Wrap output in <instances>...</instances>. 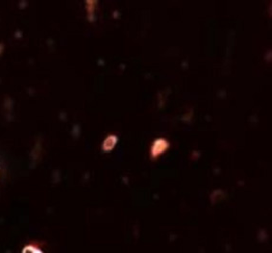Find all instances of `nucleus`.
Wrapping results in <instances>:
<instances>
[{
	"mask_svg": "<svg viewBox=\"0 0 272 253\" xmlns=\"http://www.w3.org/2000/svg\"><path fill=\"white\" fill-rule=\"evenodd\" d=\"M169 148V142H167L164 139H158L156 140L151 148L152 157L156 158L158 156L161 155L164 152L166 151Z\"/></svg>",
	"mask_w": 272,
	"mask_h": 253,
	"instance_id": "f257e3e1",
	"label": "nucleus"
},
{
	"mask_svg": "<svg viewBox=\"0 0 272 253\" xmlns=\"http://www.w3.org/2000/svg\"><path fill=\"white\" fill-rule=\"evenodd\" d=\"M29 249H30L31 252H29L27 249H25V253H42L40 250H38V249L33 248V247H29Z\"/></svg>",
	"mask_w": 272,
	"mask_h": 253,
	"instance_id": "7ed1b4c3",
	"label": "nucleus"
},
{
	"mask_svg": "<svg viewBox=\"0 0 272 253\" xmlns=\"http://www.w3.org/2000/svg\"><path fill=\"white\" fill-rule=\"evenodd\" d=\"M116 142H117V139H116V137H115V136L108 137V139H107V140L105 141V142H104L103 147H104V149H105V150H111V149L114 148V146H115Z\"/></svg>",
	"mask_w": 272,
	"mask_h": 253,
	"instance_id": "f03ea898",
	"label": "nucleus"
}]
</instances>
